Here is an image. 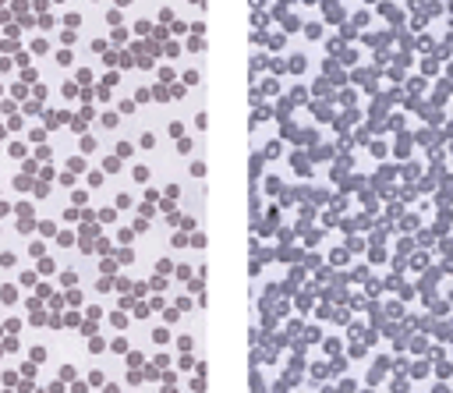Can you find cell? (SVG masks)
Here are the masks:
<instances>
[{"instance_id":"1","label":"cell","mask_w":453,"mask_h":393,"mask_svg":"<svg viewBox=\"0 0 453 393\" xmlns=\"http://www.w3.org/2000/svg\"><path fill=\"white\" fill-rule=\"evenodd\" d=\"M422 117H425V121H429L432 128H439V124H446V113H443L439 106H425V113H422Z\"/></svg>"},{"instance_id":"2","label":"cell","mask_w":453,"mask_h":393,"mask_svg":"<svg viewBox=\"0 0 453 393\" xmlns=\"http://www.w3.org/2000/svg\"><path fill=\"white\" fill-rule=\"evenodd\" d=\"M432 202H436L439 209H450V202H453V188H450V184H443V188L436 191V199H432Z\"/></svg>"},{"instance_id":"3","label":"cell","mask_w":453,"mask_h":393,"mask_svg":"<svg viewBox=\"0 0 453 393\" xmlns=\"http://www.w3.org/2000/svg\"><path fill=\"white\" fill-rule=\"evenodd\" d=\"M429 312H432V319H443V316H450V312H453V305H450V301H439V298H436V301L429 305Z\"/></svg>"},{"instance_id":"4","label":"cell","mask_w":453,"mask_h":393,"mask_svg":"<svg viewBox=\"0 0 453 393\" xmlns=\"http://www.w3.org/2000/svg\"><path fill=\"white\" fill-rule=\"evenodd\" d=\"M429 369H432V362L425 358V362H415V365H411V369H407V376H411V379H425V376H429Z\"/></svg>"},{"instance_id":"5","label":"cell","mask_w":453,"mask_h":393,"mask_svg":"<svg viewBox=\"0 0 453 393\" xmlns=\"http://www.w3.org/2000/svg\"><path fill=\"white\" fill-rule=\"evenodd\" d=\"M393 149H397V156H407V152H411V149H415V138H411V135H407V131H404V135H400V138H397V145H393Z\"/></svg>"},{"instance_id":"6","label":"cell","mask_w":453,"mask_h":393,"mask_svg":"<svg viewBox=\"0 0 453 393\" xmlns=\"http://www.w3.org/2000/svg\"><path fill=\"white\" fill-rule=\"evenodd\" d=\"M407 347L415 351V355H429V337H411Z\"/></svg>"},{"instance_id":"7","label":"cell","mask_w":453,"mask_h":393,"mask_svg":"<svg viewBox=\"0 0 453 393\" xmlns=\"http://www.w3.org/2000/svg\"><path fill=\"white\" fill-rule=\"evenodd\" d=\"M432 330H436V337H439L443 344H453V326H450V323H436Z\"/></svg>"},{"instance_id":"8","label":"cell","mask_w":453,"mask_h":393,"mask_svg":"<svg viewBox=\"0 0 453 393\" xmlns=\"http://www.w3.org/2000/svg\"><path fill=\"white\" fill-rule=\"evenodd\" d=\"M436 376H439V379H450V376H453V362H450V358H439V362H436Z\"/></svg>"},{"instance_id":"9","label":"cell","mask_w":453,"mask_h":393,"mask_svg":"<svg viewBox=\"0 0 453 393\" xmlns=\"http://www.w3.org/2000/svg\"><path fill=\"white\" fill-rule=\"evenodd\" d=\"M418 227H422V220H418V216H415V213H407V216H404V220H400V230H407V234H415V230H418Z\"/></svg>"},{"instance_id":"10","label":"cell","mask_w":453,"mask_h":393,"mask_svg":"<svg viewBox=\"0 0 453 393\" xmlns=\"http://www.w3.org/2000/svg\"><path fill=\"white\" fill-rule=\"evenodd\" d=\"M446 7L439 4V0H425V18H436V14H443Z\"/></svg>"},{"instance_id":"11","label":"cell","mask_w":453,"mask_h":393,"mask_svg":"<svg viewBox=\"0 0 453 393\" xmlns=\"http://www.w3.org/2000/svg\"><path fill=\"white\" fill-rule=\"evenodd\" d=\"M422 71L436 78V74H439V60H436V57H425V60H422Z\"/></svg>"},{"instance_id":"12","label":"cell","mask_w":453,"mask_h":393,"mask_svg":"<svg viewBox=\"0 0 453 393\" xmlns=\"http://www.w3.org/2000/svg\"><path fill=\"white\" fill-rule=\"evenodd\" d=\"M411 266H415V269H429V252H415Z\"/></svg>"},{"instance_id":"13","label":"cell","mask_w":453,"mask_h":393,"mask_svg":"<svg viewBox=\"0 0 453 393\" xmlns=\"http://www.w3.org/2000/svg\"><path fill=\"white\" fill-rule=\"evenodd\" d=\"M418 245H422V248L436 245V234H432V230H418Z\"/></svg>"},{"instance_id":"14","label":"cell","mask_w":453,"mask_h":393,"mask_svg":"<svg viewBox=\"0 0 453 393\" xmlns=\"http://www.w3.org/2000/svg\"><path fill=\"white\" fill-rule=\"evenodd\" d=\"M404 177H407V181H415V177H422V167H418V163H407V167H404Z\"/></svg>"},{"instance_id":"15","label":"cell","mask_w":453,"mask_h":393,"mask_svg":"<svg viewBox=\"0 0 453 393\" xmlns=\"http://www.w3.org/2000/svg\"><path fill=\"white\" fill-rule=\"evenodd\" d=\"M393 369H397V376H407V369H411V362H407V358H397V362H393Z\"/></svg>"},{"instance_id":"16","label":"cell","mask_w":453,"mask_h":393,"mask_svg":"<svg viewBox=\"0 0 453 393\" xmlns=\"http://www.w3.org/2000/svg\"><path fill=\"white\" fill-rule=\"evenodd\" d=\"M407 386H411V383H407V376H400V379H393V393H407Z\"/></svg>"},{"instance_id":"17","label":"cell","mask_w":453,"mask_h":393,"mask_svg":"<svg viewBox=\"0 0 453 393\" xmlns=\"http://www.w3.org/2000/svg\"><path fill=\"white\" fill-rule=\"evenodd\" d=\"M407 89H411V92H422V89H425V78H411Z\"/></svg>"},{"instance_id":"18","label":"cell","mask_w":453,"mask_h":393,"mask_svg":"<svg viewBox=\"0 0 453 393\" xmlns=\"http://www.w3.org/2000/svg\"><path fill=\"white\" fill-rule=\"evenodd\" d=\"M439 269H443V277H446V273H453V255H443V262H439Z\"/></svg>"},{"instance_id":"19","label":"cell","mask_w":453,"mask_h":393,"mask_svg":"<svg viewBox=\"0 0 453 393\" xmlns=\"http://www.w3.org/2000/svg\"><path fill=\"white\" fill-rule=\"evenodd\" d=\"M436 184H439V181H436V177H432V174H429V177H422V184H418V188H422V191H432V188H436Z\"/></svg>"},{"instance_id":"20","label":"cell","mask_w":453,"mask_h":393,"mask_svg":"<svg viewBox=\"0 0 453 393\" xmlns=\"http://www.w3.org/2000/svg\"><path fill=\"white\" fill-rule=\"evenodd\" d=\"M439 358H446V351L443 347H429V362H439Z\"/></svg>"},{"instance_id":"21","label":"cell","mask_w":453,"mask_h":393,"mask_svg":"<svg viewBox=\"0 0 453 393\" xmlns=\"http://www.w3.org/2000/svg\"><path fill=\"white\" fill-rule=\"evenodd\" d=\"M432 393H453V390H450V383H446V379H439V383L432 386Z\"/></svg>"},{"instance_id":"22","label":"cell","mask_w":453,"mask_h":393,"mask_svg":"<svg viewBox=\"0 0 453 393\" xmlns=\"http://www.w3.org/2000/svg\"><path fill=\"white\" fill-rule=\"evenodd\" d=\"M418 46H422V50H436V43H432L429 35H422V39H418Z\"/></svg>"},{"instance_id":"23","label":"cell","mask_w":453,"mask_h":393,"mask_svg":"<svg viewBox=\"0 0 453 393\" xmlns=\"http://www.w3.org/2000/svg\"><path fill=\"white\" fill-rule=\"evenodd\" d=\"M446 78H453V60H446Z\"/></svg>"},{"instance_id":"24","label":"cell","mask_w":453,"mask_h":393,"mask_svg":"<svg viewBox=\"0 0 453 393\" xmlns=\"http://www.w3.org/2000/svg\"><path fill=\"white\" fill-rule=\"evenodd\" d=\"M446 152H450V156H453V142H446Z\"/></svg>"},{"instance_id":"25","label":"cell","mask_w":453,"mask_h":393,"mask_svg":"<svg viewBox=\"0 0 453 393\" xmlns=\"http://www.w3.org/2000/svg\"><path fill=\"white\" fill-rule=\"evenodd\" d=\"M446 11H450V14H453V0H450V4H446Z\"/></svg>"},{"instance_id":"26","label":"cell","mask_w":453,"mask_h":393,"mask_svg":"<svg viewBox=\"0 0 453 393\" xmlns=\"http://www.w3.org/2000/svg\"><path fill=\"white\" fill-rule=\"evenodd\" d=\"M450 305H453V291H450Z\"/></svg>"},{"instance_id":"27","label":"cell","mask_w":453,"mask_h":393,"mask_svg":"<svg viewBox=\"0 0 453 393\" xmlns=\"http://www.w3.org/2000/svg\"><path fill=\"white\" fill-rule=\"evenodd\" d=\"M450 241H453V230H450Z\"/></svg>"},{"instance_id":"28","label":"cell","mask_w":453,"mask_h":393,"mask_svg":"<svg viewBox=\"0 0 453 393\" xmlns=\"http://www.w3.org/2000/svg\"><path fill=\"white\" fill-rule=\"evenodd\" d=\"M450 326H453V319H450Z\"/></svg>"}]
</instances>
